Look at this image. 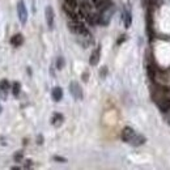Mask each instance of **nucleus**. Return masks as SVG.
<instances>
[{
    "label": "nucleus",
    "mask_w": 170,
    "mask_h": 170,
    "mask_svg": "<svg viewBox=\"0 0 170 170\" xmlns=\"http://www.w3.org/2000/svg\"><path fill=\"white\" fill-rule=\"evenodd\" d=\"M70 93H71V96L73 97L76 101H81L84 98L81 85L78 84L77 81H71V83H70Z\"/></svg>",
    "instance_id": "1"
},
{
    "label": "nucleus",
    "mask_w": 170,
    "mask_h": 170,
    "mask_svg": "<svg viewBox=\"0 0 170 170\" xmlns=\"http://www.w3.org/2000/svg\"><path fill=\"white\" fill-rule=\"evenodd\" d=\"M17 15H18V20L21 22V25H25L28 22V9H26L25 1L24 0H18L17 3Z\"/></svg>",
    "instance_id": "2"
},
{
    "label": "nucleus",
    "mask_w": 170,
    "mask_h": 170,
    "mask_svg": "<svg viewBox=\"0 0 170 170\" xmlns=\"http://www.w3.org/2000/svg\"><path fill=\"white\" fill-rule=\"evenodd\" d=\"M45 17H46V22H47V26L50 30L54 29V22H55V13H54V9H52L51 5H47L45 8Z\"/></svg>",
    "instance_id": "3"
},
{
    "label": "nucleus",
    "mask_w": 170,
    "mask_h": 170,
    "mask_svg": "<svg viewBox=\"0 0 170 170\" xmlns=\"http://www.w3.org/2000/svg\"><path fill=\"white\" fill-rule=\"evenodd\" d=\"M135 135H136V131L133 130L132 127L127 126V127H124L122 130V132H120V139H122L124 143H130Z\"/></svg>",
    "instance_id": "4"
},
{
    "label": "nucleus",
    "mask_w": 170,
    "mask_h": 170,
    "mask_svg": "<svg viewBox=\"0 0 170 170\" xmlns=\"http://www.w3.org/2000/svg\"><path fill=\"white\" fill-rule=\"evenodd\" d=\"M100 58H101V46H98L97 48H94L92 51L90 56H89V64L92 67H96V65L100 63Z\"/></svg>",
    "instance_id": "5"
},
{
    "label": "nucleus",
    "mask_w": 170,
    "mask_h": 170,
    "mask_svg": "<svg viewBox=\"0 0 170 170\" xmlns=\"http://www.w3.org/2000/svg\"><path fill=\"white\" fill-rule=\"evenodd\" d=\"M24 41H25V38L21 33H16L15 35L11 37V45L13 47H20V46H22L24 45Z\"/></svg>",
    "instance_id": "6"
},
{
    "label": "nucleus",
    "mask_w": 170,
    "mask_h": 170,
    "mask_svg": "<svg viewBox=\"0 0 170 170\" xmlns=\"http://www.w3.org/2000/svg\"><path fill=\"white\" fill-rule=\"evenodd\" d=\"M145 141H147L145 136L136 133V135L132 137V140H131V141H130L128 144H130V145H132V147H140V145H143V144L145 143Z\"/></svg>",
    "instance_id": "7"
},
{
    "label": "nucleus",
    "mask_w": 170,
    "mask_h": 170,
    "mask_svg": "<svg viewBox=\"0 0 170 170\" xmlns=\"http://www.w3.org/2000/svg\"><path fill=\"white\" fill-rule=\"evenodd\" d=\"M51 97L55 102H60L62 98H63V89L60 86H55L54 89L51 90Z\"/></svg>",
    "instance_id": "8"
},
{
    "label": "nucleus",
    "mask_w": 170,
    "mask_h": 170,
    "mask_svg": "<svg viewBox=\"0 0 170 170\" xmlns=\"http://www.w3.org/2000/svg\"><path fill=\"white\" fill-rule=\"evenodd\" d=\"M123 21H124V28L130 29L131 24H132V13H131V11H128V9H124V12H123Z\"/></svg>",
    "instance_id": "9"
},
{
    "label": "nucleus",
    "mask_w": 170,
    "mask_h": 170,
    "mask_svg": "<svg viewBox=\"0 0 170 170\" xmlns=\"http://www.w3.org/2000/svg\"><path fill=\"white\" fill-rule=\"evenodd\" d=\"M64 122V115L60 113H54V115L51 118V124L55 127H59L62 123Z\"/></svg>",
    "instance_id": "10"
},
{
    "label": "nucleus",
    "mask_w": 170,
    "mask_h": 170,
    "mask_svg": "<svg viewBox=\"0 0 170 170\" xmlns=\"http://www.w3.org/2000/svg\"><path fill=\"white\" fill-rule=\"evenodd\" d=\"M20 93H21V84H20L18 81H15V83L12 84V94H13V97H18Z\"/></svg>",
    "instance_id": "11"
},
{
    "label": "nucleus",
    "mask_w": 170,
    "mask_h": 170,
    "mask_svg": "<svg viewBox=\"0 0 170 170\" xmlns=\"http://www.w3.org/2000/svg\"><path fill=\"white\" fill-rule=\"evenodd\" d=\"M55 65H56V70L62 71L65 67V59L63 56H58L56 58V62H55Z\"/></svg>",
    "instance_id": "12"
},
{
    "label": "nucleus",
    "mask_w": 170,
    "mask_h": 170,
    "mask_svg": "<svg viewBox=\"0 0 170 170\" xmlns=\"http://www.w3.org/2000/svg\"><path fill=\"white\" fill-rule=\"evenodd\" d=\"M12 88V85L9 84V81L7 78H3L0 80V90H9Z\"/></svg>",
    "instance_id": "13"
},
{
    "label": "nucleus",
    "mask_w": 170,
    "mask_h": 170,
    "mask_svg": "<svg viewBox=\"0 0 170 170\" xmlns=\"http://www.w3.org/2000/svg\"><path fill=\"white\" fill-rule=\"evenodd\" d=\"M13 160H15V162H22L24 161V152L22 150H18V152H16L15 155H13Z\"/></svg>",
    "instance_id": "14"
},
{
    "label": "nucleus",
    "mask_w": 170,
    "mask_h": 170,
    "mask_svg": "<svg viewBox=\"0 0 170 170\" xmlns=\"http://www.w3.org/2000/svg\"><path fill=\"white\" fill-rule=\"evenodd\" d=\"M160 109H161L162 111H169L170 110V98H168V100H163L162 105H160Z\"/></svg>",
    "instance_id": "15"
},
{
    "label": "nucleus",
    "mask_w": 170,
    "mask_h": 170,
    "mask_svg": "<svg viewBox=\"0 0 170 170\" xmlns=\"http://www.w3.org/2000/svg\"><path fill=\"white\" fill-rule=\"evenodd\" d=\"M64 4L72 9H76L77 8V0H64Z\"/></svg>",
    "instance_id": "16"
},
{
    "label": "nucleus",
    "mask_w": 170,
    "mask_h": 170,
    "mask_svg": "<svg viewBox=\"0 0 170 170\" xmlns=\"http://www.w3.org/2000/svg\"><path fill=\"white\" fill-rule=\"evenodd\" d=\"M52 160L56 162H62V163H65L67 162V158H64V157H60V156H54L52 157Z\"/></svg>",
    "instance_id": "17"
},
{
    "label": "nucleus",
    "mask_w": 170,
    "mask_h": 170,
    "mask_svg": "<svg viewBox=\"0 0 170 170\" xmlns=\"http://www.w3.org/2000/svg\"><path fill=\"white\" fill-rule=\"evenodd\" d=\"M32 166H33V161H32V160H25L24 168H25V169H30Z\"/></svg>",
    "instance_id": "18"
},
{
    "label": "nucleus",
    "mask_w": 170,
    "mask_h": 170,
    "mask_svg": "<svg viewBox=\"0 0 170 170\" xmlns=\"http://www.w3.org/2000/svg\"><path fill=\"white\" fill-rule=\"evenodd\" d=\"M0 98L5 101L8 98V90H0Z\"/></svg>",
    "instance_id": "19"
},
{
    "label": "nucleus",
    "mask_w": 170,
    "mask_h": 170,
    "mask_svg": "<svg viewBox=\"0 0 170 170\" xmlns=\"http://www.w3.org/2000/svg\"><path fill=\"white\" fill-rule=\"evenodd\" d=\"M126 39H127V35H126V34H122V35L119 37V39L117 41V45H122L123 42L126 41Z\"/></svg>",
    "instance_id": "20"
},
{
    "label": "nucleus",
    "mask_w": 170,
    "mask_h": 170,
    "mask_svg": "<svg viewBox=\"0 0 170 170\" xmlns=\"http://www.w3.org/2000/svg\"><path fill=\"white\" fill-rule=\"evenodd\" d=\"M37 144H38V145H42V144H43V136H42V135H39L37 137Z\"/></svg>",
    "instance_id": "21"
},
{
    "label": "nucleus",
    "mask_w": 170,
    "mask_h": 170,
    "mask_svg": "<svg viewBox=\"0 0 170 170\" xmlns=\"http://www.w3.org/2000/svg\"><path fill=\"white\" fill-rule=\"evenodd\" d=\"M107 73V67H102V70H101V77H105Z\"/></svg>",
    "instance_id": "22"
},
{
    "label": "nucleus",
    "mask_w": 170,
    "mask_h": 170,
    "mask_svg": "<svg viewBox=\"0 0 170 170\" xmlns=\"http://www.w3.org/2000/svg\"><path fill=\"white\" fill-rule=\"evenodd\" d=\"M88 78H89V73H88V72H84V73H83V81H84V83H86Z\"/></svg>",
    "instance_id": "23"
},
{
    "label": "nucleus",
    "mask_w": 170,
    "mask_h": 170,
    "mask_svg": "<svg viewBox=\"0 0 170 170\" xmlns=\"http://www.w3.org/2000/svg\"><path fill=\"white\" fill-rule=\"evenodd\" d=\"M0 141H1V143H0V145H3V147H5V145H7L5 140H3V137H0Z\"/></svg>",
    "instance_id": "24"
},
{
    "label": "nucleus",
    "mask_w": 170,
    "mask_h": 170,
    "mask_svg": "<svg viewBox=\"0 0 170 170\" xmlns=\"http://www.w3.org/2000/svg\"><path fill=\"white\" fill-rule=\"evenodd\" d=\"M12 169H13V170H20L21 168H20V166H12Z\"/></svg>",
    "instance_id": "25"
},
{
    "label": "nucleus",
    "mask_w": 170,
    "mask_h": 170,
    "mask_svg": "<svg viewBox=\"0 0 170 170\" xmlns=\"http://www.w3.org/2000/svg\"><path fill=\"white\" fill-rule=\"evenodd\" d=\"M1 111H3V107H1V105H0V114H1Z\"/></svg>",
    "instance_id": "26"
},
{
    "label": "nucleus",
    "mask_w": 170,
    "mask_h": 170,
    "mask_svg": "<svg viewBox=\"0 0 170 170\" xmlns=\"http://www.w3.org/2000/svg\"><path fill=\"white\" fill-rule=\"evenodd\" d=\"M149 3H150V4H152V3H153V0H149Z\"/></svg>",
    "instance_id": "27"
}]
</instances>
